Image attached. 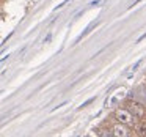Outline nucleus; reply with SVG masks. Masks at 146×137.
Returning <instances> with one entry per match:
<instances>
[{
    "instance_id": "nucleus-1",
    "label": "nucleus",
    "mask_w": 146,
    "mask_h": 137,
    "mask_svg": "<svg viewBox=\"0 0 146 137\" xmlns=\"http://www.w3.org/2000/svg\"><path fill=\"white\" fill-rule=\"evenodd\" d=\"M127 110H129L135 118H138V120H145L146 118V107L143 104H140V102H137V101L127 102Z\"/></svg>"
},
{
    "instance_id": "nucleus-2",
    "label": "nucleus",
    "mask_w": 146,
    "mask_h": 137,
    "mask_svg": "<svg viewBox=\"0 0 146 137\" xmlns=\"http://www.w3.org/2000/svg\"><path fill=\"white\" fill-rule=\"evenodd\" d=\"M115 118H116V121L121 124H133V120H135V117H133L127 109H118V110L115 112Z\"/></svg>"
},
{
    "instance_id": "nucleus-3",
    "label": "nucleus",
    "mask_w": 146,
    "mask_h": 137,
    "mask_svg": "<svg viewBox=\"0 0 146 137\" xmlns=\"http://www.w3.org/2000/svg\"><path fill=\"white\" fill-rule=\"evenodd\" d=\"M129 134H130V131L127 129V124L118 123L111 128V136H115V137H127Z\"/></svg>"
},
{
    "instance_id": "nucleus-4",
    "label": "nucleus",
    "mask_w": 146,
    "mask_h": 137,
    "mask_svg": "<svg viewBox=\"0 0 146 137\" xmlns=\"http://www.w3.org/2000/svg\"><path fill=\"white\" fill-rule=\"evenodd\" d=\"M135 131L138 136H146V121L145 120H140L138 123L135 124Z\"/></svg>"
}]
</instances>
